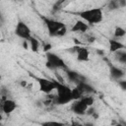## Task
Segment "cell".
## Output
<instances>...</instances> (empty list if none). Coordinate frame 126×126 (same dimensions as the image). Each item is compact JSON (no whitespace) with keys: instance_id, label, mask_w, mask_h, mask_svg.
Instances as JSON below:
<instances>
[{"instance_id":"obj_1","label":"cell","mask_w":126,"mask_h":126,"mask_svg":"<svg viewBox=\"0 0 126 126\" xmlns=\"http://www.w3.org/2000/svg\"><path fill=\"white\" fill-rule=\"evenodd\" d=\"M41 19L50 36H64L67 33V27L64 23L57 21V20L49 19L44 16H42Z\"/></svg>"},{"instance_id":"obj_2","label":"cell","mask_w":126,"mask_h":126,"mask_svg":"<svg viewBox=\"0 0 126 126\" xmlns=\"http://www.w3.org/2000/svg\"><path fill=\"white\" fill-rule=\"evenodd\" d=\"M80 18L88 23L91 26L99 24L103 20V12L100 8H92V9H87L81 12L77 13Z\"/></svg>"},{"instance_id":"obj_3","label":"cell","mask_w":126,"mask_h":126,"mask_svg":"<svg viewBox=\"0 0 126 126\" xmlns=\"http://www.w3.org/2000/svg\"><path fill=\"white\" fill-rule=\"evenodd\" d=\"M73 95H72V89L65 85L64 83L59 82L58 86L56 88V95L53 99L54 103L59 104V105H64L69 102H72Z\"/></svg>"},{"instance_id":"obj_4","label":"cell","mask_w":126,"mask_h":126,"mask_svg":"<svg viewBox=\"0 0 126 126\" xmlns=\"http://www.w3.org/2000/svg\"><path fill=\"white\" fill-rule=\"evenodd\" d=\"M46 67L50 69H56V68H61V69H67V65L65 61L56 53L53 52H46Z\"/></svg>"},{"instance_id":"obj_5","label":"cell","mask_w":126,"mask_h":126,"mask_svg":"<svg viewBox=\"0 0 126 126\" xmlns=\"http://www.w3.org/2000/svg\"><path fill=\"white\" fill-rule=\"evenodd\" d=\"M36 82L38 84L39 91L46 94H49L54 90H56L59 83L56 80H49L46 78H36Z\"/></svg>"},{"instance_id":"obj_6","label":"cell","mask_w":126,"mask_h":126,"mask_svg":"<svg viewBox=\"0 0 126 126\" xmlns=\"http://www.w3.org/2000/svg\"><path fill=\"white\" fill-rule=\"evenodd\" d=\"M15 34L24 40H28L32 36V32L29 26L25 22L19 21L15 28Z\"/></svg>"},{"instance_id":"obj_7","label":"cell","mask_w":126,"mask_h":126,"mask_svg":"<svg viewBox=\"0 0 126 126\" xmlns=\"http://www.w3.org/2000/svg\"><path fill=\"white\" fill-rule=\"evenodd\" d=\"M88 107L89 106L82 99H77V100H73L72 101L71 110L77 115H85L87 113Z\"/></svg>"},{"instance_id":"obj_8","label":"cell","mask_w":126,"mask_h":126,"mask_svg":"<svg viewBox=\"0 0 126 126\" xmlns=\"http://www.w3.org/2000/svg\"><path fill=\"white\" fill-rule=\"evenodd\" d=\"M16 108H17V103L15 100L8 97L4 100H1V109L5 114L12 113Z\"/></svg>"},{"instance_id":"obj_9","label":"cell","mask_w":126,"mask_h":126,"mask_svg":"<svg viewBox=\"0 0 126 126\" xmlns=\"http://www.w3.org/2000/svg\"><path fill=\"white\" fill-rule=\"evenodd\" d=\"M90 25L88 23H86L85 21L82 20H78L75 22V24L72 26L71 28V32H81V33H85L86 32L89 31Z\"/></svg>"},{"instance_id":"obj_10","label":"cell","mask_w":126,"mask_h":126,"mask_svg":"<svg viewBox=\"0 0 126 126\" xmlns=\"http://www.w3.org/2000/svg\"><path fill=\"white\" fill-rule=\"evenodd\" d=\"M76 55H77V60L79 62H88L90 60V51L87 47L79 46Z\"/></svg>"},{"instance_id":"obj_11","label":"cell","mask_w":126,"mask_h":126,"mask_svg":"<svg viewBox=\"0 0 126 126\" xmlns=\"http://www.w3.org/2000/svg\"><path fill=\"white\" fill-rule=\"evenodd\" d=\"M109 73H110V77L114 80H121L125 75L124 71L121 68H118L117 66H113V65L110 66Z\"/></svg>"},{"instance_id":"obj_12","label":"cell","mask_w":126,"mask_h":126,"mask_svg":"<svg viewBox=\"0 0 126 126\" xmlns=\"http://www.w3.org/2000/svg\"><path fill=\"white\" fill-rule=\"evenodd\" d=\"M108 43H109V50L112 53H115L118 50H121V49H124L125 48V45L121 41H119L117 39H113V38L112 39H109L108 40Z\"/></svg>"},{"instance_id":"obj_13","label":"cell","mask_w":126,"mask_h":126,"mask_svg":"<svg viewBox=\"0 0 126 126\" xmlns=\"http://www.w3.org/2000/svg\"><path fill=\"white\" fill-rule=\"evenodd\" d=\"M76 86H77V87L84 93V94H92L95 93L94 89L90 84L86 83L85 81H81V82H79L78 84H76Z\"/></svg>"},{"instance_id":"obj_14","label":"cell","mask_w":126,"mask_h":126,"mask_svg":"<svg viewBox=\"0 0 126 126\" xmlns=\"http://www.w3.org/2000/svg\"><path fill=\"white\" fill-rule=\"evenodd\" d=\"M66 73H67V77H68V79H69L71 82H73V83L78 84V83L81 82V81H85V78H84L81 74H79L78 72H76V71L67 70Z\"/></svg>"},{"instance_id":"obj_15","label":"cell","mask_w":126,"mask_h":126,"mask_svg":"<svg viewBox=\"0 0 126 126\" xmlns=\"http://www.w3.org/2000/svg\"><path fill=\"white\" fill-rule=\"evenodd\" d=\"M28 41H29V45H30V48L32 49V51L34 52V53L38 52V50H39V42H38V40L35 37L31 36L28 39Z\"/></svg>"},{"instance_id":"obj_16","label":"cell","mask_w":126,"mask_h":126,"mask_svg":"<svg viewBox=\"0 0 126 126\" xmlns=\"http://www.w3.org/2000/svg\"><path fill=\"white\" fill-rule=\"evenodd\" d=\"M115 54V59L121 63V64H125L126 65V51L121 49V50H118L117 52L114 53Z\"/></svg>"},{"instance_id":"obj_17","label":"cell","mask_w":126,"mask_h":126,"mask_svg":"<svg viewBox=\"0 0 126 126\" xmlns=\"http://www.w3.org/2000/svg\"><path fill=\"white\" fill-rule=\"evenodd\" d=\"M72 95H73V99H74V100H77V99H81L85 94H84V93L76 86L75 88L72 89Z\"/></svg>"},{"instance_id":"obj_18","label":"cell","mask_w":126,"mask_h":126,"mask_svg":"<svg viewBox=\"0 0 126 126\" xmlns=\"http://www.w3.org/2000/svg\"><path fill=\"white\" fill-rule=\"evenodd\" d=\"M114 36L117 37V38H120V37H124L126 35V30L123 29L122 27H116L114 29Z\"/></svg>"},{"instance_id":"obj_19","label":"cell","mask_w":126,"mask_h":126,"mask_svg":"<svg viewBox=\"0 0 126 126\" xmlns=\"http://www.w3.org/2000/svg\"><path fill=\"white\" fill-rule=\"evenodd\" d=\"M81 99H82L88 106H93V104H94V96H93L92 94H85Z\"/></svg>"},{"instance_id":"obj_20","label":"cell","mask_w":126,"mask_h":126,"mask_svg":"<svg viewBox=\"0 0 126 126\" xmlns=\"http://www.w3.org/2000/svg\"><path fill=\"white\" fill-rule=\"evenodd\" d=\"M107 8H108V10H110V11L119 9L120 7H119V4H118V0H110V1L108 2Z\"/></svg>"},{"instance_id":"obj_21","label":"cell","mask_w":126,"mask_h":126,"mask_svg":"<svg viewBox=\"0 0 126 126\" xmlns=\"http://www.w3.org/2000/svg\"><path fill=\"white\" fill-rule=\"evenodd\" d=\"M118 85L121 90L126 91V80H118Z\"/></svg>"},{"instance_id":"obj_22","label":"cell","mask_w":126,"mask_h":126,"mask_svg":"<svg viewBox=\"0 0 126 126\" xmlns=\"http://www.w3.org/2000/svg\"><path fill=\"white\" fill-rule=\"evenodd\" d=\"M52 48V45L50 44V43H45L44 45H43V51L46 53V52H48V51H50V49Z\"/></svg>"},{"instance_id":"obj_23","label":"cell","mask_w":126,"mask_h":126,"mask_svg":"<svg viewBox=\"0 0 126 126\" xmlns=\"http://www.w3.org/2000/svg\"><path fill=\"white\" fill-rule=\"evenodd\" d=\"M94 111H95V109H94V107L89 106V107H88V109H87V113H86V114H87V115H89V116H92V114H93Z\"/></svg>"},{"instance_id":"obj_24","label":"cell","mask_w":126,"mask_h":126,"mask_svg":"<svg viewBox=\"0 0 126 126\" xmlns=\"http://www.w3.org/2000/svg\"><path fill=\"white\" fill-rule=\"evenodd\" d=\"M118 4L120 8H123L126 6V0H118Z\"/></svg>"},{"instance_id":"obj_25","label":"cell","mask_w":126,"mask_h":126,"mask_svg":"<svg viewBox=\"0 0 126 126\" xmlns=\"http://www.w3.org/2000/svg\"><path fill=\"white\" fill-rule=\"evenodd\" d=\"M94 40H95V38H94V36H87V41H88V42L92 43V42H94Z\"/></svg>"},{"instance_id":"obj_26","label":"cell","mask_w":126,"mask_h":126,"mask_svg":"<svg viewBox=\"0 0 126 126\" xmlns=\"http://www.w3.org/2000/svg\"><path fill=\"white\" fill-rule=\"evenodd\" d=\"M96 53L100 56H103L104 55V50L103 49H96Z\"/></svg>"},{"instance_id":"obj_27","label":"cell","mask_w":126,"mask_h":126,"mask_svg":"<svg viewBox=\"0 0 126 126\" xmlns=\"http://www.w3.org/2000/svg\"><path fill=\"white\" fill-rule=\"evenodd\" d=\"M49 124H61L60 122H54V121H51V122H44L42 123V125H49Z\"/></svg>"},{"instance_id":"obj_28","label":"cell","mask_w":126,"mask_h":126,"mask_svg":"<svg viewBox=\"0 0 126 126\" xmlns=\"http://www.w3.org/2000/svg\"><path fill=\"white\" fill-rule=\"evenodd\" d=\"M27 85H28V84H27V82H26V81H22V82H21V87L26 88V87H27Z\"/></svg>"},{"instance_id":"obj_29","label":"cell","mask_w":126,"mask_h":126,"mask_svg":"<svg viewBox=\"0 0 126 126\" xmlns=\"http://www.w3.org/2000/svg\"><path fill=\"white\" fill-rule=\"evenodd\" d=\"M14 1H18V0H14Z\"/></svg>"}]
</instances>
